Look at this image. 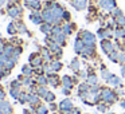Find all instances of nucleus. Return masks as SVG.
<instances>
[{
  "label": "nucleus",
  "instance_id": "nucleus-1",
  "mask_svg": "<svg viewBox=\"0 0 125 114\" xmlns=\"http://www.w3.org/2000/svg\"><path fill=\"white\" fill-rule=\"evenodd\" d=\"M100 97H101V102H105L108 105H113V103L118 102L120 99V97L116 94L114 89H110V87H101Z\"/></svg>",
  "mask_w": 125,
  "mask_h": 114
},
{
  "label": "nucleus",
  "instance_id": "nucleus-2",
  "mask_svg": "<svg viewBox=\"0 0 125 114\" xmlns=\"http://www.w3.org/2000/svg\"><path fill=\"white\" fill-rule=\"evenodd\" d=\"M78 38L82 39V42L85 43V46H97V36L93 32L87 30H81L78 32Z\"/></svg>",
  "mask_w": 125,
  "mask_h": 114
},
{
  "label": "nucleus",
  "instance_id": "nucleus-3",
  "mask_svg": "<svg viewBox=\"0 0 125 114\" xmlns=\"http://www.w3.org/2000/svg\"><path fill=\"white\" fill-rule=\"evenodd\" d=\"M97 7H98V10H101V11L104 12V14L110 15V12L117 7V1L116 0H101V1L97 3Z\"/></svg>",
  "mask_w": 125,
  "mask_h": 114
},
{
  "label": "nucleus",
  "instance_id": "nucleus-4",
  "mask_svg": "<svg viewBox=\"0 0 125 114\" xmlns=\"http://www.w3.org/2000/svg\"><path fill=\"white\" fill-rule=\"evenodd\" d=\"M7 14H8V16L12 18V19H18V18L22 16L23 8L20 6H18V4H15V1H12V3H10L8 6H7Z\"/></svg>",
  "mask_w": 125,
  "mask_h": 114
},
{
  "label": "nucleus",
  "instance_id": "nucleus-5",
  "mask_svg": "<svg viewBox=\"0 0 125 114\" xmlns=\"http://www.w3.org/2000/svg\"><path fill=\"white\" fill-rule=\"evenodd\" d=\"M114 30L113 28H108V27H100L97 30V38L100 40H104V39H113Z\"/></svg>",
  "mask_w": 125,
  "mask_h": 114
},
{
  "label": "nucleus",
  "instance_id": "nucleus-6",
  "mask_svg": "<svg viewBox=\"0 0 125 114\" xmlns=\"http://www.w3.org/2000/svg\"><path fill=\"white\" fill-rule=\"evenodd\" d=\"M28 62H30V65L32 66L34 68H38V67H42L44 63L43 58H42L41 52H32V54L30 55V58H28Z\"/></svg>",
  "mask_w": 125,
  "mask_h": 114
},
{
  "label": "nucleus",
  "instance_id": "nucleus-7",
  "mask_svg": "<svg viewBox=\"0 0 125 114\" xmlns=\"http://www.w3.org/2000/svg\"><path fill=\"white\" fill-rule=\"evenodd\" d=\"M100 47L105 55H109L112 51H114V42L112 39H104L100 40Z\"/></svg>",
  "mask_w": 125,
  "mask_h": 114
},
{
  "label": "nucleus",
  "instance_id": "nucleus-8",
  "mask_svg": "<svg viewBox=\"0 0 125 114\" xmlns=\"http://www.w3.org/2000/svg\"><path fill=\"white\" fill-rule=\"evenodd\" d=\"M74 10L77 11H85L90 6V0H69Z\"/></svg>",
  "mask_w": 125,
  "mask_h": 114
},
{
  "label": "nucleus",
  "instance_id": "nucleus-9",
  "mask_svg": "<svg viewBox=\"0 0 125 114\" xmlns=\"http://www.w3.org/2000/svg\"><path fill=\"white\" fill-rule=\"evenodd\" d=\"M74 109V103H73V101L70 99V98H67L66 97L65 99H62L59 102V110H61V113H67V111H70V110H73Z\"/></svg>",
  "mask_w": 125,
  "mask_h": 114
},
{
  "label": "nucleus",
  "instance_id": "nucleus-10",
  "mask_svg": "<svg viewBox=\"0 0 125 114\" xmlns=\"http://www.w3.org/2000/svg\"><path fill=\"white\" fill-rule=\"evenodd\" d=\"M24 7L31 10V11H41V10H43V6H42L41 0H26Z\"/></svg>",
  "mask_w": 125,
  "mask_h": 114
},
{
  "label": "nucleus",
  "instance_id": "nucleus-11",
  "mask_svg": "<svg viewBox=\"0 0 125 114\" xmlns=\"http://www.w3.org/2000/svg\"><path fill=\"white\" fill-rule=\"evenodd\" d=\"M95 47L97 46H85L83 51H82V54L79 55V57H82L83 59H93V58H95Z\"/></svg>",
  "mask_w": 125,
  "mask_h": 114
},
{
  "label": "nucleus",
  "instance_id": "nucleus-12",
  "mask_svg": "<svg viewBox=\"0 0 125 114\" xmlns=\"http://www.w3.org/2000/svg\"><path fill=\"white\" fill-rule=\"evenodd\" d=\"M75 30H77L75 23H73V22H63L62 23V32L65 34V35L70 36Z\"/></svg>",
  "mask_w": 125,
  "mask_h": 114
},
{
  "label": "nucleus",
  "instance_id": "nucleus-13",
  "mask_svg": "<svg viewBox=\"0 0 125 114\" xmlns=\"http://www.w3.org/2000/svg\"><path fill=\"white\" fill-rule=\"evenodd\" d=\"M28 18H30V20L34 23V24H36V26H41L42 23H44L43 18H42V12L41 11H32Z\"/></svg>",
  "mask_w": 125,
  "mask_h": 114
},
{
  "label": "nucleus",
  "instance_id": "nucleus-14",
  "mask_svg": "<svg viewBox=\"0 0 125 114\" xmlns=\"http://www.w3.org/2000/svg\"><path fill=\"white\" fill-rule=\"evenodd\" d=\"M47 78H49V85H51L52 87H58L62 85L61 82V78L58 76L57 73H51V74H47Z\"/></svg>",
  "mask_w": 125,
  "mask_h": 114
},
{
  "label": "nucleus",
  "instance_id": "nucleus-15",
  "mask_svg": "<svg viewBox=\"0 0 125 114\" xmlns=\"http://www.w3.org/2000/svg\"><path fill=\"white\" fill-rule=\"evenodd\" d=\"M121 81H122V78H121V76L116 75V74H112V75H110V78H109V81L106 82V83H108L109 86H113V87H122Z\"/></svg>",
  "mask_w": 125,
  "mask_h": 114
},
{
  "label": "nucleus",
  "instance_id": "nucleus-16",
  "mask_svg": "<svg viewBox=\"0 0 125 114\" xmlns=\"http://www.w3.org/2000/svg\"><path fill=\"white\" fill-rule=\"evenodd\" d=\"M51 36V39L54 42H57L58 44H59V46H62V47H65L66 46V43H67V38L69 36L67 35H65V34H59V35H50Z\"/></svg>",
  "mask_w": 125,
  "mask_h": 114
},
{
  "label": "nucleus",
  "instance_id": "nucleus-17",
  "mask_svg": "<svg viewBox=\"0 0 125 114\" xmlns=\"http://www.w3.org/2000/svg\"><path fill=\"white\" fill-rule=\"evenodd\" d=\"M41 55H42V58H43V60L46 63H50L52 59H54V55H52V52L49 50V47H43V48H41Z\"/></svg>",
  "mask_w": 125,
  "mask_h": 114
},
{
  "label": "nucleus",
  "instance_id": "nucleus-18",
  "mask_svg": "<svg viewBox=\"0 0 125 114\" xmlns=\"http://www.w3.org/2000/svg\"><path fill=\"white\" fill-rule=\"evenodd\" d=\"M27 103H30V106H32V107H36L41 103V97L36 93H28V102Z\"/></svg>",
  "mask_w": 125,
  "mask_h": 114
},
{
  "label": "nucleus",
  "instance_id": "nucleus-19",
  "mask_svg": "<svg viewBox=\"0 0 125 114\" xmlns=\"http://www.w3.org/2000/svg\"><path fill=\"white\" fill-rule=\"evenodd\" d=\"M83 48H85V43L82 42L81 38L77 36L75 40H74V52H75L77 55H81L82 51H83Z\"/></svg>",
  "mask_w": 125,
  "mask_h": 114
},
{
  "label": "nucleus",
  "instance_id": "nucleus-20",
  "mask_svg": "<svg viewBox=\"0 0 125 114\" xmlns=\"http://www.w3.org/2000/svg\"><path fill=\"white\" fill-rule=\"evenodd\" d=\"M61 82H62V86L66 87V89H69V90H71L75 86L74 82H73V76H70V75H63L62 78H61Z\"/></svg>",
  "mask_w": 125,
  "mask_h": 114
},
{
  "label": "nucleus",
  "instance_id": "nucleus-21",
  "mask_svg": "<svg viewBox=\"0 0 125 114\" xmlns=\"http://www.w3.org/2000/svg\"><path fill=\"white\" fill-rule=\"evenodd\" d=\"M0 111L3 114H12V106L8 101H0Z\"/></svg>",
  "mask_w": 125,
  "mask_h": 114
},
{
  "label": "nucleus",
  "instance_id": "nucleus-22",
  "mask_svg": "<svg viewBox=\"0 0 125 114\" xmlns=\"http://www.w3.org/2000/svg\"><path fill=\"white\" fill-rule=\"evenodd\" d=\"M110 75H112V73L106 68V66L105 65H101L100 66V78L102 79L104 82H108L109 78H110Z\"/></svg>",
  "mask_w": 125,
  "mask_h": 114
},
{
  "label": "nucleus",
  "instance_id": "nucleus-23",
  "mask_svg": "<svg viewBox=\"0 0 125 114\" xmlns=\"http://www.w3.org/2000/svg\"><path fill=\"white\" fill-rule=\"evenodd\" d=\"M69 68H70L71 71H74L75 74L81 70V60L78 59V57H75V58H73V59H71L70 65H69Z\"/></svg>",
  "mask_w": 125,
  "mask_h": 114
},
{
  "label": "nucleus",
  "instance_id": "nucleus-24",
  "mask_svg": "<svg viewBox=\"0 0 125 114\" xmlns=\"http://www.w3.org/2000/svg\"><path fill=\"white\" fill-rule=\"evenodd\" d=\"M50 67H51L52 73H58V71L62 70L63 65H62V62H61L59 59H52L51 62H50Z\"/></svg>",
  "mask_w": 125,
  "mask_h": 114
},
{
  "label": "nucleus",
  "instance_id": "nucleus-25",
  "mask_svg": "<svg viewBox=\"0 0 125 114\" xmlns=\"http://www.w3.org/2000/svg\"><path fill=\"white\" fill-rule=\"evenodd\" d=\"M35 82L38 83V86H47V85H49V78H47L46 74H42V75H36Z\"/></svg>",
  "mask_w": 125,
  "mask_h": 114
},
{
  "label": "nucleus",
  "instance_id": "nucleus-26",
  "mask_svg": "<svg viewBox=\"0 0 125 114\" xmlns=\"http://www.w3.org/2000/svg\"><path fill=\"white\" fill-rule=\"evenodd\" d=\"M34 73H35V70H34V67L31 65H24L22 67V74L24 76H32Z\"/></svg>",
  "mask_w": 125,
  "mask_h": 114
},
{
  "label": "nucleus",
  "instance_id": "nucleus-27",
  "mask_svg": "<svg viewBox=\"0 0 125 114\" xmlns=\"http://www.w3.org/2000/svg\"><path fill=\"white\" fill-rule=\"evenodd\" d=\"M39 27H41V31L44 34V35H51L52 24H50V23H42Z\"/></svg>",
  "mask_w": 125,
  "mask_h": 114
},
{
  "label": "nucleus",
  "instance_id": "nucleus-28",
  "mask_svg": "<svg viewBox=\"0 0 125 114\" xmlns=\"http://www.w3.org/2000/svg\"><path fill=\"white\" fill-rule=\"evenodd\" d=\"M86 82L90 85V86H95V85H98V82H100V78H98L95 74H89Z\"/></svg>",
  "mask_w": 125,
  "mask_h": 114
},
{
  "label": "nucleus",
  "instance_id": "nucleus-29",
  "mask_svg": "<svg viewBox=\"0 0 125 114\" xmlns=\"http://www.w3.org/2000/svg\"><path fill=\"white\" fill-rule=\"evenodd\" d=\"M15 24H16V28H18V32H19V34H30V32L27 31L26 24L22 22V20H19V22H15Z\"/></svg>",
  "mask_w": 125,
  "mask_h": 114
},
{
  "label": "nucleus",
  "instance_id": "nucleus-30",
  "mask_svg": "<svg viewBox=\"0 0 125 114\" xmlns=\"http://www.w3.org/2000/svg\"><path fill=\"white\" fill-rule=\"evenodd\" d=\"M120 52H121V51H117V50L112 51L110 54L108 55V59L110 60V62H113V63H118V55H120Z\"/></svg>",
  "mask_w": 125,
  "mask_h": 114
},
{
  "label": "nucleus",
  "instance_id": "nucleus-31",
  "mask_svg": "<svg viewBox=\"0 0 125 114\" xmlns=\"http://www.w3.org/2000/svg\"><path fill=\"white\" fill-rule=\"evenodd\" d=\"M90 87H92V86H90V85L87 83L86 81H83V82H81V83L78 85V89H77V90H78V93H83V91H90Z\"/></svg>",
  "mask_w": 125,
  "mask_h": 114
},
{
  "label": "nucleus",
  "instance_id": "nucleus-32",
  "mask_svg": "<svg viewBox=\"0 0 125 114\" xmlns=\"http://www.w3.org/2000/svg\"><path fill=\"white\" fill-rule=\"evenodd\" d=\"M34 111H35V114H47L49 113V107L44 106V105H42V103H39V105L35 107Z\"/></svg>",
  "mask_w": 125,
  "mask_h": 114
},
{
  "label": "nucleus",
  "instance_id": "nucleus-33",
  "mask_svg": "<svg viewBox=\"0 0 125 114\" xmlns=\"http://www.w3.org/2000/svg\"><path fill=\"white\" fill-rule=\"evenodd\" d=\"M7 32H8V35H16L18 34V28H16L15 22H12V23L8 24V27H7Z\"/></svg>",
  "mask_w": 125,
  "mask_h": 114
},
{
  "label": "nucleus",
  "instance_id": "nucleus-34",
  "mask_svg": "<svg viewBox=\"0 0 125 114\" xmlns=\"http://www.w3.org/2000/svg\"><path fill=\"white\" fill-rule=\"evenodd\" d=\"M44 101H46V102H49V103H51V102H55V99H57V95L54 94V93L52 91H47V94L44 95V98H43Z\"/></svg>",
  "mask_w": 125,
  "mask_h": 114
},
{
  "label": "nucleus",
  "instance_id": "nucleus-35",
  "mask_svg": "<svg viewBox=\"0 0 125 114\" xmlns=\"http://www.w3.org/2000/svg\"><path fill=\"white\" fill-rule=\"evenodd\" d=\"M95 106H97V110L100 111V113H108V110H109V105L105 102H100Z\"/></svg>",
  "mask_w": 125,
  "mask_h": 114
},
{
  "label": "nucleus",
  "instance_id": "nucleus-36",
  "mask_svg": "<svg viewBox=\"0 0 125 114\" xmlns=\"http://www.w3.org/2000/svg\"><path fill=\"white\" fill-rule=\"evenodd\" d=\"M20 89H16V87H11L10 89V95H11L14 99H19V95H20Z\"/></svg>",
  "mask_w": 125,
  "mask_h": 114
},
{
  "label": "nucleus",
  "instance_id": "nucleus-37",
  "mask_svg": "<svg viewBox=\"0 0 125 114\" xmlns=\"http://www.w3.org/2000/svg\"><path fill=\"white\" fill-rule=\"evenodd\" d=\"M47 91H49V90H47L46 86H38L36 87V94H38L41 98H44V95L47 94Z\"/></svg>",
  "mask_w": 125,
  "mask_h": 114
},
{
  "label": "nucleus",
  "instance_id": "nucleus-38",
  "mask_svg": "<svg viewBox=\"0 0 125 114\" xmlns=\"http://www.w3.org/2000/svg\"><path fill=\"white\" fill-rule=\"evenodd\" d=\"M114 19H116V23L118 27H125V15L124 14L120 15L118 18H114Z\"/></svg>",
  "mask_w": 125,
  "mask_h": 114
},
{
  "label": "nucleus",
  "instance_id": "nucleus-39",
  "mask_svg": "<svg viewBox=\"0 0 125 114\" xmlns=\"http://www.w3.org/2000/svg\"><path fill=\"white\" fill-rule=\"evenodd\" d=\"M77 75H78L79 79H82V81H86L87 76H89V74H87V70H79L78 73H77Z\"/></svg>",
  "mask_w": 125,
  "mask_h": 114
},
{
  "label": "nucleus",
  "instance_id": "nucleus-40",
  "mask_svg": "<svg viewBox=\"0 0 125 114\" xmlns=\"http://www.w3.org/2000/svg\"><path fill=\"white\" fill-rule=\"evenodd\" d=\"M19 101L20 103H26V102H28V93H20V95H19Z\"/></svg>",
  "mask_w": 125,
  "mask_h": 114
},
{
  "label": "nucleus",
  "instance_id": "nucleus-41",
  "mask_svg": "<svg viewBox=\"0 0 125 114\" xmlns=\"http://www.w3.org/2000/svg\"><path fill=\"white\" fill-rule=\"evenodd\" d=\"M120 15H122V11H121V8H118V7H116V8L110 12V16H113V18H118Z\"/></svg>",
  "mask_w": 125,
  "mask_h": 114
},
{
  "label": "nucleus",
  "instance_id": "nucleus-42",
  "mask_svg": "<svg viewBox=\"0 0 125 114\" xmlns=\"http://www.w3.org/2000/svg\"><path fill=\"white\" fill-rule=\"evenodd\" d=\"M62 19H63V22H71V14L67 11V10L65 11V14H63Z\"/></svg>",
  "mask_w": 125,
  "mask_h": 114
},
{
  "label": "nucleus",
  "instance_id": "nucleus-43",
  "mask_svg": "<svg viewBox=\"0 0 125 114\" xmlns=\"http://www.w3.org/2000/svg\"><path fill=\"white\" fill-rule=\"evenodd\" d=\"M118 63H120V66H125V54L122 51L118 55Z\"/></svg>",
  "mask_w": 125,
  "mask_h": 114
},
{
  "label": "nucleus",
  "instance_id": "nucleus-44",
  "mask_svg": "<svg viewBox=\"0 0 125 114\" xmlns=\"http://www.w3.org/2000/svg\"><path fill=\"white\" fill-rule=\"evenodd\" d=\"M57 109H59V105H57L55 102H51L49 105V110H52V111H55Z\"/></svg>",
  "mask_w": 125,
  "mask_h": 114
},
{
  "label": "nucleus",
  "instance_id": "nucleus-45",
  "mask_svg": "<svg viewBox=\"0 0 125 114\" xmlns=\"http://www.w3.org/2000/svg\"><path fill=\"white\" fill-rule=\"evenodd\" d=\"M61 93H62L63 95H66V97H69V95H70V93H71V90H69V89H66V87L62 86V89H61Z\"/></svg>",
  "mask_w": 125,
  "mask_h": 114
},
{
  "label": "nucleus",
  "instance_id": "nucleus-46",
  "mask_svg": "<svg viewBox=\"0 0 125 114\" xmlns=\"http://www.w3.org/2000/svg\"><path fill=\"white\" fill-rule=\"evenodd\" d=\"M71 114H81V109H79V107H74L73 110H71Z\"/></svg>",
  "mask_w": 125,
  "mask_h": 114
},
{
  "label": "nucleus",
  "instance_id": "nucleus-47",
  "mask_svg": "<svg viewBox=\"0 0 125 114\" xmlns=\"http://www.w3.org/2000/svg\"><path fill=\"white\" fill-rule=\"evenodd\" d=\"M120 70H121V78H125V66H121Z\"/></svg>",
  "mask_w": 125,
  "mask_h": 114
},
{
  "label": "nucleus",
  "instance_id": "nucleus-48",
  "mask_svg": "<svg viewBox=\"0 0 125 114\" xmlns=\"http://www.w3.org/2000/svg\"><path fill=\"white\" fill-rule=\"evenodd\" d=\"M4 98H6V93H4L3 90L0 89V101H3Z\"/></svg>",
  "mask_w": 125,
  "mask_h": 114
},
{
  "label": "nucleus",
  "instance_id": "nucleus-49",
  "mask_svg": "<svg viewBox=\"0 0 125 114\" xmlns=\"http://www.w3.org/2000/svg\"><path fill=\"white\" fill-rule=\"evenodd\" d=\"M120 106H121L122 109H125V98H124V99L120 101Z\"/></svg>",
  "mask_w": 125,
  "mask_h": 114
},
{
  "label": "nucleus",
  "instance_id": "nucleus-50",
  "mask_svg": "<svg viewBox=\"0 0 125 114\" xmlns=\"http://www.w3.org/2000/svg\"><path fill=\"white\" fill-rule=\"evenodd\" d=\"M121 51H122V52H124V54H125V42H124V43H122V48H121Z\"/></svg>",
  "mask_w": 125,
  "mask_h": 114
},
{
  "label": "nucleus",
  "instance_id": "nucleus-51",
  "mask_svg": "<svg viewBox=\"0 0 125 114\" xmlns=\"http://www.w3.org/2000/svg\"><path fill=\"white\" fill-rule=\"evenodd\" d=\"M44 3H55V0H44Z\"/></svg>",
  "mask_w": 125,
  "mask_h": 114
},
{
  "label": "nucleus",
  "instance_id": "nucleus-52",
  "mask_svg": "<svg viewBox=\"0 0 125 114\" xmlns=\"http://www.w3.org/2000/svg\"><path fill=\"white\" fill-rule=\"evenodd\" d=\"M4 3H6V0H0V7L4 6Z\"/></svg>",
  "mask_w": 125,
  "mask_h": 114
},
{
  "label": "nucleus",
  "instance_id": "nucleus-53",
  "mask_svg": "<svg viewBox=\"0 0 125 114\" xmlns=\"http://www.w3.org/2000/svg\"><path fill=\"white\" fill-rule=\"evenodd\" d=\"M90 1H95V3H98V1H101V0H90Z\"/></svg>",
  "mask_w": 125,
  "mask_h": 114
},
{
  "label": "nucleus",
  "instance_id": "nucleus-54",
  "mask_svg": "<svg viewBox=\"0 0 125 114\" xmlns=\"http://www.w3.org/2000/svg\"><path fill=\"white\" fill-rule=\"evenodd\" d=\"M12 1H15V3H19L20 0H12Z\"/></svg>",
  "mask_w": 125,
  "mask_h": 114
},
{
  "label": "nucleus",
  "instance_id": "nucleus-55",
  "mask_svg": "<svg viewBox=\"0 0 125 114\" xmlns=\"http://www.w3.org/2000/svg\"><path fill=\"white\" fill-rule=\"evenodd\" d=\"M52 114H59V113H52ZM61 114H62V113H61Z\"/></svg>",
  "mask_w": 125,
  "mask_h": 114
},
{
  "label": "nucleus",
  "instance_id": "nucleus-56",
  "mask_svg": "<svg viewBox=\"0 0 125 114\" xmlns=\"http://www.w3.org/2000/svg\"><path fill=\"white\" fill-rule=\"evenodd\" d=\"M124 32H125V27H124Z\"/></svg>",
  "mask_w": 125,
  "mask_h": 114
},
{
  "label": "nucleus",
  "instance_id": "nucleus-57",
  "mask_svg": "<svg viewBox=\"0 0 125 114\" xmlns=\"http://www.w3.org/2000/svg\"><path fill=\"white\" fill-rule=\"evenodd\" d=\"M0 114H3V113H1V111H0Z\"/></svg>",
  "mask_w": 125,
  "mask_h": 114
},
{
  "label": "nucleus",
  "instance_id": "nucleus-58",
  "mask_svg": "<svg viewBox=\"0 0 125 114\" xmlns=\"http://www.w3.org/2000/svg\"><path fill=\"white\" fill-rule=\"evenodd\" d=\"M109 114H113V113H109Z\"/></svg>",
  "mask_w": 125,
  "mask_h": 114
},
{
  "label": "nucleus",
  "instance_id": "nucleus-59",
  "mask_svg": "<svg viewBox=\"0 0 125 114\" xmlns=\"http://www.w3.org/2000/svg\"><path fill=\"white\" fill-rule=\"evenodd\" d=\"M122 114H125V113H122Z\"/></svg>",
  "mask_w": 125,
  "mask_h": 114
}]
</instances>
